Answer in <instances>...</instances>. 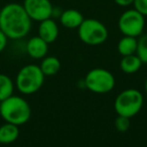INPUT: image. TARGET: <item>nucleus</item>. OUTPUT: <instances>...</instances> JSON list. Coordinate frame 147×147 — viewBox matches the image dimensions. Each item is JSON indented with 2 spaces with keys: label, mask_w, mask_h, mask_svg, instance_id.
Wrapping results in <instances>:
<instances>
[{
  "label": "nucleus",
  "mask_w": 147,
  "mask_h": 147,
  "mask_svg": "<svg viewBox=\"0 0 147 147\" xmlns=\"http://www.w3.org/2000/svg\"><path fill=\"white\" fill-rule=\"evenodd\" d=\"M31 19L23 5L9 3L0 10V29L10 39H21L31 29Z\"/></svg>",
  "instance_id": "f257e3e1"
},
{
  "label": "nucleus",
  "mask_w": 147,
  "mask_h": 147,
  "mask_svg": "<svg viewBox=\"0 0 147 147\" xmlns=\"http://www.w3.org/2000/svg\"><path fill=\"white\" fill-rule=\"evenodd\" d=\"M0 115L5 122L20 126L30 119L31 108L28 102L22 97L12 95L1 101Z\"/></svg>",
  "instance_id": "f03ea898"
},
{
  "label": "nucleus",
  "mask_w": 147,
  "mask_h": 147,
  "mask_svg": "<svg viewBox=\"0 0 147 147\" xmlns=\"http://www.w3.org/2000/svg\"><path fill=\"white\" fill-rule=\"evenodd\" d=\"M45 77L39 65L32 63L26 65L19 69L15 80V86L21 94L32 95L42 87Z\"/></svg>",
  "instance_id": "7ed1b4c3"
},
{
  "label": "nucleus",
  "mask_w": 147,
  "mask_h": 147,
  "mask_svg": "<svg viewBox=\"0 0 147 147\" xmlns=\"http://www.w3.org/2000/svg\"><path fill=\"white\" fill-rule=\"evenodd\" d=\"M143 103L144 98L140 91L136 89H127L117 96L114 108L118 115L131 119L140 112Z\"/></svg>",
  "instance_id": "20e7f679"
},
{
  "label": "nucleus",
  "mask_w": 147,
  "mask_h": 147,
  "mask_svg": "<svg viewBox=\"0 0 147 147\" xmlns=\"http://www.w3.org/2000/svg\"><path fill=\"white\" fill-rule=\"evenodd\" d=\"M78 34L82 42L88 45H99L108 38V29L100 20L86 18L78 27Z\"/></svg>",
  "instance_id": "39448f33"
},
{
  "label": "nucleus",
  "mask_w": 147,
  "mask_h": 147,
  "mask_svg": "<svg viewBox=\"0 0 147 147\" xmlns=\"http://www.w3.org/2000/svg\"><path fill=\"white\" fill-rule=\"evenodd\" d=\"M84 84L89 91L95 94H107L114 89L116 81L108 69L95 67L86 75Z\"/></svg>",
  "instance_id": "423d86ee"
},
{
  "label": "nucleus",
  "mask_w": 147,
  "mask_h": 147,
  "mask_svg": "<svg viewBox=\"0 0 147 147\" xmlns=\"http://www.w3.org/2000/svg\"><path fill=\"white\" fill-rule=\"evenodd\" d=\"M118 26L124 35L138 37L144 30L145 16L134 8L128 9L119 17Z\"/></svg>",
  "instance_id": "0eeeda50"
},
{
  "label": "nucleus",
  "mask_w": 147,
  "mask_h": 147,
  "mask_svg": "<svg viewBox=\"0 0 147 147\" xmlns=\"http://www.w3.org/2000/svg\"><path fill=\"white\" fill-rule=\"evenodd\" d=\"M23 7L31 20L40 21L53 15V6L49 0H24Z\"/></svg>",
  "instance_id": "6e6552de"
},
{
  "label": "nucleus",
  "mask_w": 147,
  "mask_h": 147,
  "mask_svg": "<svg viewBox=\"0 0 147 147\" xmlns=\"http://www.w3.org/2000/svg\"><path fill=\"white\" fill-rule=\"evenodd\" d=\"M49 51V43L40 36H33L26 43V53L34 59H43Z\"/></svg>",
  "instance_id": "1a4fd4ad"
},
{
  "label": "nucleus",
  "mask_w": 147,
  "mask_h": 147,
  "mask_svg": "<svg viewBox=\"0 0 147 147\" xmlns=\"http://www.w3.org/2000/svg\"><path fill=\"white\" fill-rule=\"evenodd\" d=\"M59 25L53 19L47 18L39 22L38 36H40L47 43H53L57 40L59 36Z\"/></svg>",
  "instance_id": "9d476101"
},
{
  "label": "nucleus",
  "mask_w": 147,
  "mask_h": 147,
  "mask_svg": "<svg viewBox=\"0 0 147 147\" xmlns=\"http://www.w3.org/2000/svg\"><path fill=\"white\" fill-rule=\"evenodd\" d=\"M84 19V15L76 9H67L59 16L61 25L69 29L78 28Z\"/></svg>",
  "instance_id": "9b49d317"
},
{
  "label": "nucleus",
  "mask_w": 147,
  "mask_h": 147,
  "mask_svg": "<svg viewBox=\"0 0 147 147\" xmlns=\"http://www.w3.org/2000/svg\"><path fill=\"white\" fill-rule=\"evenodd\" d=\"M19 128L17 125L6 122L0 126V144H10L17 140Z\"/></svg>",
  "instance_id": "f8f14e48"
},
{
  "label": "nucleus",
  "mask_w": 147,
  "mask_h": 147,
  "mask_svg": "<svg viewBox=\"0 0 147 147\" xmlns=\"http://www.w3.org/2000/svg\"><path fill=\"white\" fill-rule=\"evenodd\" d=\"M142 63V61L136 53L130 55H125V57H122V59L120 61V69L123 73L132 75V74L137 73L141 69Z\"/></svg>",
  "instance_id": "ddd939ff"
},
{
  "label": "nucleus",
  "mask_w": 147,
  "mask_h": 147,
  "mask_svg": "<svg viewBox=\"0 0 147 147\" xmlns=\"http://www.w3.org/2000/svg\"><path fill=\"white\" fill-rule=\"evenodd\" d=\"M137 47H138V39L136 37L130 36V35H124L119 40L117 49L122 57H125V55L136 53Z\"/></svg>",
  "instance_id": "4468645a"
},
{
  "label": "nucleus",
  "mask_w": 147,
  "mask_h": 147,
  "mask_svg": "<svg viewBox=\"0 0 147 147\" xmlns=\"http://www.w3.org/2000/svg\"><path fill=\"white\" fill-rule=\"evenodd\" d=\"M39 67L45 77L55 76L61 69V61L57 57H53V55L47 57L45 55L41 61Z\"/></svg>",
  "instance_id": "2eb2a0df"
},
{
  "label": "nucleus",
  "mask_w": 147,
  "mask_h": 147,
  "mask_svg": "<svg viewBox=\"0 0 147 147\" xmlns=\"http://www.w3.org/2000/svg\"><path fill=\"white\" fill-rule=\"evenodd\" d=\"M14 92V83L10 77L0 74V101H3L12 96Z\"/></svg>",
  "instance_id": "dca6fc26"
},
{
  "label": "nucleus",
  "mask_w": 147,
  "mask_h": 147,
  "mask_svg": "<svg viewBox=\"0 0 147 147\" xmlns=\"http://www.w3.org/2000/svg\"><path fill=\"white\" fill-rule=\"evenodd\" d=\"M136 55L140 57L142 63H147V33L141 35L140 38L138 39Z\"/></svg>",
  "instance_id": "f3484780"
},
{
  "label": "nucleus",
  "mask_w": 147,
  "mask_h": 147,
  "mask_svg": "<svg viewBox=\"0 0 147 147\" xmlns=\"http://www.w3.org/2000/svg\"><path fill=\"white\" fill-rule=\"evenodd\" d=\"M114 125H115V128H116V130L118 131V132L124 133V132H126V131H128L131 126L130 118L118 115L117 118L115 119V121H114Z\"/></svg>",
  "instance_id": "a211bd4d"
},
{
  "label": "nucleus",
  "mask_w": 147,
  "mask_h": 147,
  "mask_svg": "<svg viewBox=\"0 0 147 147\" xmlns=\"http://www.w3.org/2000/svg\"><path fill=\"white\" fill-rule=\"evenodd\" d=\"M133 6L138 12L147 16V0H133Z\"/></svg>",
  "instance_id": "6ab92c4d"
},
{
  "label": "nucleus",
  "mask_w": 147,
  "mask_h": 147,
  "mask_svg": "<svg viewBox=\"0 0 147 147\" xmlns=\"http://www.w3.org/2000/svg\"><path fill=\"white\" fill-rule=\"evenodd\" d=\"M7 41H8V37L0 29V53H2L5 49V47H7Z\"/></svg>",
  "instance_id": "aec40b11"
},
{
  "label": "nucleus",
  "mask_w": 147,
  "mask_h": 147,
  "mask_svg": "<svg viewBox=\"0 0 147 147\" xmlns=\"http://www.w3.org/2000/svg\"><path fill=\"white\" fill-rule=\"evenodd\" d=\"M115 3L119 6H122V7H126L129 6L133 3V0H114Z\"/></svg>",
  "instance_id": "412c9836"
},
{
  "label": "nucleus",
  "mask_w": 147,
  "mask_h": 147,
  "mask_svg": "<svg viewBox=\"0 0 147 147\" xmlns=\"http://www.w3.org/2000/svg\"><path fill=\"white\" fill-rule=\"evenodd\" d=\"M144 90H145V93H146V95H147V79H146V81H145V84H144Z\"/></svg>",
  "instance_id": "4be33fe9"
},
{
  "label": "nucleus",
  "mask_w": 147,
  "mask_h": 147,
  "mask_svg": "<svg viewBox=\"0 0 147 147\" xmlns=\"http://www.w3.org/2000/svg\"><path fill=\"white\" fill-rule=\"evenodd\" d=\"M0 107H1V101H0Z\"/></svg>",
  "instance_id": "5701e85b"
}]
</instances>
